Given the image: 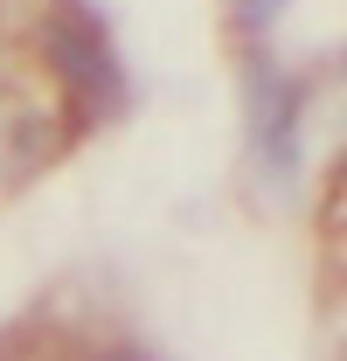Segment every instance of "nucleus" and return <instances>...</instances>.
<instances>
[{
    "instance_id": "f03ea898",
    "label": "nucleus",
    "mask_w": 347,
    "mask_h": 361,
    "mask_svg": "<svg viewBox=\"0 0 347 361\" xmlns=\"http://www.w3.org/2000/svg\"><path fill=\"white\" fill-rule=\"evenodd\" d=\"M243 126H250V160L257 174L292 195L299 188V167H305V90L292 70H278L271 56H250L243 63Z\"/></svg>"
},
{
    "instance_id": "f257e3e1",
    "label": "nucleus",
    "mask_w": 347,
    "mask_h": 361,
    "mask_svg": "<svg viewBox=\"0 0 347 361\" xmlns=\"http://www.w3.org/2000/svg\"><path fill=\"white\" fill-rule=\"evenodd\" d=\"M42 56H49V77L63 90V104H70V133L104 126L126 104V70L111 56L104 21L90 14L84 0H56L42 14Z\"/></svg>"
},
{
    "instance_id": "20e7f679",
    "label": "nucleus",
    "mask_w": 347,
    "mask_h": 361,
    "mask_svg": "<svg viewBox=\"0 0 347 361\" xmlns=\"http://www.w3.org/2000/svg\"><path fill=\"white\" fill-rule=\"evenodd\" d=\"M285 7H292V0H229V14H236L243 35H271V28L285 21Z\"/></svg>"
},
{
    "instance_id": "7ed1b4c3",
    "label": "nucleus",
    "mask_w": 347,
    "mask_h": 361,
    "mask_svg": "<svg viewBox=\"0 0 347 361\" xmlns=\"http://www.w3.org/2000/svg\"><path fill=\"white\" fill-rule=\"evenodd\" d=\"M49 146H56V133H49L28 104H14V97L0 90V188H7V180H21L28 167H42Z\"/></svg>"
},
{
    "instance_id": "39448f33",
    "label": "nucleus",
    "mask_w": 347,
    "mask_h": 361,
    "mask_svg": "<svg viewBox=\"0 0 347 361\" xmlns=\"http://www.w3.org/2000/svg\"><path fill=\"white\" fill-rule=\"evenodd\" d=\"M111 361H146V355H111Z\"/></svg>"
}]
</instances>
